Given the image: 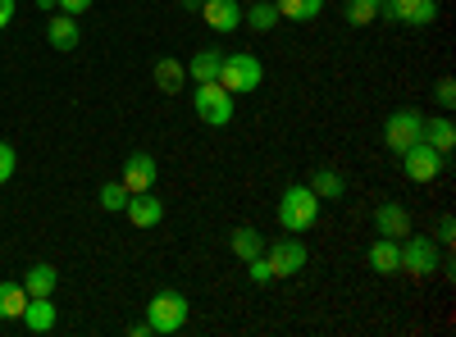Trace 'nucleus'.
I'll use <instances>...</instances> for the list:
<instances>
[{
  "label": "nucleus",
  "instance_id": "obj_1",
  "mask_svg": "<svg viewBox=\"0 0 456 337\" xmlns=\"http://www.w3.org/2000/svg\"><path fill=\"white\" fill-rule=\"evenodd\" d=\"M315 219H320V197L311 192V187L306 182L283 187V197H279V223H283V233H306V229H315Z\"/></svg>",
  "mask_w": 456,
  "mask_h": 337
},
{
  "label": "nucleus",
  "instance_id": "obj_2",
  "mask_svg": "<svg viewBox=\"0 0 456 337\" xmlns=\"http://www.w3.org/2000/svg\"><path fill=\"white\" fill-rule=\"evenodd\" d=\"M224 92H233V96H251L260 83H265V68L251 51H228L224 64H219V78H215Z\"/></svg>",
  "mask_w": 456,
  "mask_h": 337
},
{
  "label": "nucleus",
  "instance_id": "obj_3",
  "mask_svg": "<svg viewBox=\"0 0 456 337\" xmlns=\"http://www.w3.org/2000/svg\"><path fill=\"white\" fill-rule=\"evenodd\" d=\"M192 109H197V119H201V124L224 128L228 119H233V92H224L219 83H197V92H192Z\"/></svg>",
  "mask_w": 456,
  "mask_h": 337
},
{
  "label": "nucleus",
  "instance_id": "obj_4",
  "mask_svg": "<svg viewBox=\"0 0 456 337\" xmlns=\"http://www.w3.org/2000/svg\"><path fill=\"white\" fill-rule=\"evenodd\" d=\"M146 324H151V333H178L187 324V296L183 292H156L146 306Z\"/></svg>",
  "mask_w": 456,
  "mask_h": 337
},
{
  "label": "nucleus",
  "instance_id": "obj_5",
  "mask_svg": "<svg viewBox=\"0 0 456 337\" xmlns=\"http://www.w3.org/2000/svg\"><path fill=\"white\" fill-rule=\"evenodd\" d=\"M402 169H406V178H411V182H434V178L447 169V156H443V151H434V146L420 137V141H411L406 151H402Z\"/></svg>",
  "mask_w": 456,
  "mask_h": 337
},
{
  "label": "nucleus",
  "instance_id": "obj_6",
  "mask_svg": "<svg viewBox=\"0 0 456 337\" xmlns=\"http://www.w3.org/2000/svg\"><path fill=\"white\" fill-rule=\"evenodd\" d=\"M443 265V255H438V242L434 237H402V269L415 274V278H429L434 269Z\"/></svg>",
  "mask_w": 456,
  "mask_h": 337
},
{
  "label": "nucleus",
  "instance_id": "obj_7",
  "mask_svg": "<svg viewBox=\"0 0 456 337\" xmlns=\"http://www.w3.org/2000/svg\"><path fill=\"white\" fill-rule=\"evenodd\" d=\"M425 137V115L420 109H393L388 124H384V141H388V151H406L411 141H420Z\"/></svg>",
  "mask_w": 456,
  "mask_h": 337
},
{
  "label": "nucleus",
  "instance_id": "obj_8",
  "mask_svg": "<svg viewBox=\"0 0 456 337\" xmlns=\"http://www.w3.org/2000/svg\"><path fill=\"white\" fill-rule=\"evenodd\" d=\"M265 260H270L274 278H292V274L306 269V246H301L297 237H279V242L265 246Z\"/></svg>",
  "mask_w": 456,
  "mask_h": 337
},
{
  "label": "nucleus",
  "instance_id": "obj_9",
  "mask_svg": "<svg viewBox=\"0 0 456 337\" xmlns=\"http://www.w3.org/2000/svg\"><path fill=\"white\" fill-rule=\"evenodd\" d=\"M384 14L406 28H429L438 19V0H384Z\"/></svg>",
  "mask_w": 456,
  "mask_h": 337
},
{
  "label": "nucleus",
  "instance_id": "obj_10",
  "mask_svg": "<svg viewBox=\"0 0 456 337\" xmlns=\"http://www.w3.org/2000/svg\"><path fill=\"white\" fill-rule=\"evenodd\" d=\"M201 19L210 32H238L242 28V0H201Z\"/></svg>",
  "mask_w": 456,
  "mask_h": 337
},
{
  "label": "nucleus",
  "instance_id": "obj_11",
  "mask_svg": "<svg viewBox=\"0 0 456 337\" xmlns=\"http://www.w3.org/2000/svg\"><path fill=\"white\" fill-rule=\"evenodd\" d=\"M156 178H160V169H156V160H151L146 151H133L128 160H124V187L128 192H151V187H156Z\"/></svg>",
  "mask_w": 456,
  "mask_h": 337
},
{
  "label": "nucleus",
  "instance_id": "obj_12",
  "mask_svg": "<svg viewBox=\"0 0 456 337\" xmlns=\"http://www.w3.org/2000/svg\"><path fill=\"white\" fill-rule=\"evenodd\" d=\"M124 214L137 223V229H156V223L165 219V205H160V197H151V192H128Z\"/></svg>",
  "mask_w": 456,
  "mask_h": 337
},
{
  "label": "nucleus",
  "instance_id": "obj_13",
  "mask_svg": "<svg viewBox=\"0 0 456 337\" xmlns=\"http://www.w3.org/2000/svg\"><path fill=\"white\" fill-rule=\"evenodd\" d=\"M374 229L379 233H384V237H406L411 233V214H406V205H397V201H384V205H379L374 210Z\"/></svg>",
  "mask_w": 456,
  "mask_h": 337
},
{
  "label": "nucleus",
  "instance_id": "obj_14",
  "mask_svg": "<svg viewBox=\"0 0 456 337\" xmlns=\"http://www.w3.org/2000/svg\"><path fill=\"white\" fill-rule=\"evenodd\" d=\"M370 269L374 274H397L402 269V242L397 237H379L370 246Z\"/></svg>",
  "mask_w": 456,
  "mask_h": 337
},
{
  "label": "nucleus",
  "instance_id": "obj_15",
  "mask_svg": "<svg viewBox=\"0 0 456 337\" xmlns=\"http://www.w3.org/2000/svg\"><path fill=\"white\" fill-rule=\"evenodd\" d=\"M23 324H28V333H51V328H55V306H51V296H28Z\"/></svg>",
  "mask_w": 456,
  "mask_h": 337
},
{
  "label": "nucleus",
  "instance_id": "obj_16",
  "mask_svg": "<svg viewBox=\"0 0 456 337\" xmlns=\"http://www.w3.org/2000/svg\"><path fill=\"white\" fill-rule=\"evenodd\" d=\"M78 23H73V14H55L51 23H46V42L55 46V51H73L78 46Z\"/></svg>",
  "mask_w": 456,
  "mask_h": 337
},
{
  "label": "nucleus",
  "instance_id": "obj_17",
  "mask_svg": "<svg viewBox=\"0 0 456 337\" xmlns=\"http://www.w3.org/2000/svg\"><path fill=\"white\" fill-rule=\"evenodd\" d=\"M306 187L320 201H342V197H347V182H342V173H333V169H315Z\"/></svg>",
  "mask_w": 456,
  "mask_h": 337
},
{
  "label": "nucleus",
  "instance_id": "obj_18",
  "mask_svg": "<svg viewBox=\"0 0 456 337\" xmlns=\"http://www.w3.org/2000/svg\"><path fill=\"white\" fill-rule=\"evenodd\" d=\"M242 23H247L251 32H274V28H279L274 0H251V10H242Z\"/></svg>",
  "mask_w": 456,
  "mask_h": 337
},
{
  "label": "nucleus",
  "instance_id": "obj_19",
  "mask_svg": "<svg viewBox=\"0 0 456 337\" xmlns=\"http://www.w3.org/2000/svg\"><path fill=\"white\" fill-rule=\"evenodd\" d=\"M183 83H187V64H183V60H174V55H169V60H156V87H160L165 96H174Z\"/></svg>",
  "mask_w": 456,
  "mask_h": 337
},
{
  "label": "nucleus",
  "instance_id": "obj_20",
  "mask_svg": "<svg viewBox=\"0 0 456 337\" xmlns=\"http://www.w3.org/2000/svg\"><path fill=\"white\" fill-rule=\"evenodd\" d=\"M219 64H224V51H197L192 60H187V78L215 83V78H219Z\"/></svg>",
  "mask_w": 456,
  "mask_h": 337
},
{
  "label": "nucleus",
  "instance_id": "obj_21",
  "mask_svg": "<svg viewBox=\"0 0 456 337\" xmlns=\"http://www.w3.org/2000/svg\"><path fill=\"white\" fill-rule=\"evenodd\" d=\"M274 10H279V19H292V23H311V19L324 10V0H274Z\"/></svg>",
  "mask_w": 456,
  "mask_h": 337
},
{
  "label": "nucleus",
  "instance_id": "obj_22",
  "mask_svg": "<svg viewBox=\"0 0 456 337\" xmlns=\"http://www.w3.org/2000/svg\"><path fill=\"white\" fill-rule=\"evenodd\" d=\"M23 306H28L23 283H0V319H23Z\"/></svg>",
  "mask_w": 456,
  "mask_h": 337
},
{
  "label": "nucleus",
  "instance_id": "obj_23",
  "mask_svg": "<svg viewBox=\"0 0 456 337\" xmlns=\"http://www.w3.org/2000/svg\"><path fill=\"white\" fill-rule=\"evenodd\" d=\"M425 141L434 146V151L452 156V146H456V128H452V119H425Z\"/></svg>",
  "mask_w": 456,
  "mask_h": 337
},
{
  "label": "nucleus",
  "instance_id": "obj_24",
  "mask_svg": "<svg viewBox=\"0 0 456 337\" xmlns=\"http://www.w3.org/2000/svg\"><path fill=\"white\" fill-rule=\"evenodd\" d=\"M55 283H60V274H55L51 265H32L28 278H23V292H28V296H51Z\"/></svg>",
  "mask_w": 456,
  "mask_h": 337
},
{
  "label": "nucleus",
  "instance_id": "obj_25",
  "mask_svg": "<svg viewBox=\"0 0 456 337\" xmlns=\"http://www.w3.org/2000/svg\"><path fill=\"white\" fill-rule=\"evenodd\" d=\"M228 246H233V255L242 260V265L256 260V255H265V237L256 229H233V242H228Z\"/></svg>",
  "mask_w": 456,
  "mask_h": 337
},
{
  "label": "nucleus",
  "instance_id": "obj_26",
  "mask_svg": "<svg viewBox=\"0 0 456 337\" xmlns=\"http://www.w3.org/2000/svg\"><path fill=\"white\" fill-rule=\"evenodd\" d=\"M342 14H347L352 28H365V23H374L379 14H384V0H347V10H342Z\"/></svg>",
  "mask_w": 456,
  "mask_h": 337
},
{
  "label": "nucleus",
  "instance_id": "obj_27",
  "mask_svg": "<svg viewBox=\"0 0 456 337\" xmlns=\"http://www.w3.org/2000/svg\"><path fill=\"white\" fill-rule=\"evenodd\" d=\"M128 205V187L124 182H105L101 187V210H124Z\"/></svg>",
  "mask_w": 456,
  "mask_h": 337
},
{
  "label": "nucleus",
  "instance_id": "obj_28",
  "mask_svg": "<svg viewBox=\"0 0 456 337\" xmlns=\"http://www.w3.org/2000/svg\"><path fill=\"white\" fill-rule=\"evenodd\" d=\"M247 278H251L256 287H265V283H274V269H270V260H265V255L247 260Z\"/></svg>",
  "mask_w": 456,
  "mask_h": 337
},
{
  "label": "nucleus",
  "instance_id": "obj_29",
  "mask_svg": "<svg viewBox=\"0 0 456 337\" xmlns=\"http://www.w3.org/2000/svg\"><path fill=\"white\" fill-rule=\"evenodd\" d=\"M14 164H19V160H14V146H10V141H0V182H10V178H14Z\"/></svg>",
  "mask_w": 456,
  "mask_h": 337
},
{
  "label": "nucleus",
  "instance_id": "obj_30",
  "mask_svg": "<svg viewBox=\"0 0 456 337\" xmlns=\"http://www.w3.org/2000/svg\"><path fill=\"white\" fill-rule=\"evenodd\" d=\"M434 242H443V246H452V242H456V219H452V214H443V219H438Z\"/></svg>",
  "mask_w": 456,
  "mask_h": 337
},
{
  "label": "nucleus",
  "instance_id": "obj_31",
  "mask_svg": "<svg viewBox=\"0 0 456 337\" xmlns=\"http://www.w3.org/2000/svg\"><path fill=\"white\" fill-rule=\"evenodd\" d=\"M434 96H438V105H447V109H452V105H456V83H452V78H438Z\"/></svg>",
  "mask_w": 456,
  "mask_h": 337
},
{
  "label": "nucleus",
  "instance_id": "obj_32",
  "mask_svg": "<svg viewBox=\"0 0 456 337\" xmlns=\"http://www.w3.org/2000/svg\"><path fill=\"white\" fill-rule=\"evenodd\" d=\"M60 14H87L92 10V0H55Z\"/></svg>",
  "mask_w": 456,
  "mask_h": 337
},
{
  "label": "nucleus",
  "instance_id": "obj_33",
  "mask_svg": "<svg viewBox=\"0 0 456 337\" xmlns=\"http://www.w3.org/2000/svg\"><path fill=\"white\" fill-rule=\"evenodd\" d=\"M10 19H14V0H0V28H10Z\"/></svg>",
  "mask_w": 456,
  "mask_h": 337
}]
</instances>
